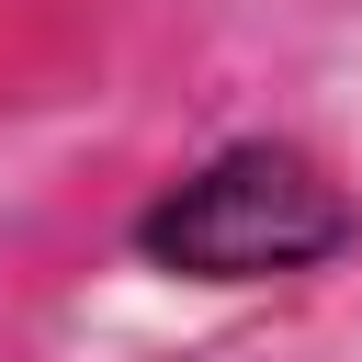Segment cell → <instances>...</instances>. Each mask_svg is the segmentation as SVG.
<instances>
[{
  "instance_id": "6da1fadb",
  "label": "cell",
  "mask_w": 362,
  "mask_h": 362,
  "mask_svg": "<svg viewBox=\"0 0 362 362\" xmlns=\"http://www.w3.org/2000/svg\"><path fill=\"white\" fill-rule=\"evenodd\" d=\"M124 249L181 283H294V272H328L362 249V204L294 136H238V147L192 158L181 181H158L136 204Z\"/></svg>"
}]
</instances>
